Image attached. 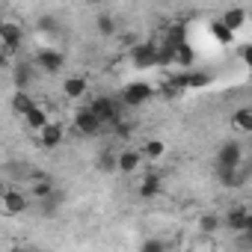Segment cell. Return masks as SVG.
Listing matches in <instances>:
<instances>
[{"label": "cell", "instance_id": "obj_1", "mask_svg": "<svg viewBox=\"0 0 252 252\" xmlns=\"http://www.w3.org/2000/svg\"><path fill=\"white\" fill-rule=\"evenodd\" d=\"M71 128H74L80 137H95V134L104 128V119H101L89 104H83V107H77V110L71 113Z\"/></svg>", "mask_w": 252, "mask_h": 252}, {"label": "cell", "instance_id": "obj_2", "mask_svg": "<svg viewBox=\"0 0 252 252\" xmlns=\"http://www.w3.org/2000/svg\"><path fill=\"white\" fill-rule=\"evenodd\" d=\"M0 208H3L6 217H21L27 208H30V196L21 190V187H12L6 184L3 193H0Z\"/></svg>", "mask_w": 252, "mask_h": 252}, {"label": "cell", "instance_id": "obj_3", "mask_svg": "<svg viewBox=\"0 0 252 252\" xmlns=\"http://www.w3.org/2000/svg\"><path fill=\"white\" fill-rule=\"evenodd\" d=\"M155 95V86L152 83H146V80H131V83H125L122 86V104L125 107H143L149 98Z\"/></svg>", "mask_w": 252, "mask_h": 252}, {"label": "cell", "instance_id": "obj_4", "mask_svg": "<svg viewBox=\"0 0 252 252\" xmlns=\"http://www.w3.org/2000/svg\"><path fill=\"white\" fill-rule=\"evenodd\" d=\"M89 107L104 119V125H116L119 119H122V98H113V95H98V98H92L89 101Z\"/></svg>", "mask_w": 252, "mask_h": 252}, {"label": "cell", "instance_id": "obj_5", "mask_svg": "<svg viewBox=\"0 0 252 252\" xmlns=\"http://www.w3.org/2000/svg\"><path fill=\"white\" fill-rule=\"evenodd\" d=\"M243 160H246V158H243V146H240L237 140H228V143L220 146V152H217V158H214V166H217V169H237Z\"/></svg>", "mask_w": 252, "mask_h": 252}, {"label": "cell", "instance_id": "obj_6", "mask_svg": "<svg viewBox=\"0 0 252 252\" xmlns=\"http://www.w3.org/2000/svg\"><path fill=\"white\" fill-rule=\"evenodd\" d=\"M131 57H134L137 68H155V65H160V45H155V42H137L134 51H131Z\"/></svg>", "mask_w": 252, "mask_h": 252}, {"label": "cell", "instance_id": "obj_7", "mask_svg": "<svg viewBox=\"0 0 252 252\" xmlns=\"http://www.w3.org/2000/svg\"><path fill=\"white\" fill-rule=\"evenodd\" d=\"M21 45H24V27L6 18L3 27H0V48H6V51H15V54H18Z\"/></svg>", "mask_w": 252, "mask_h": 252}, {"label": "cell", "instance_id": "obj_8", "mask_svg": "<svg viewBox=\"0 0 252 252\" xmlns=\"http://www.w3.org/2000/svg\"><path fill=\"white\" fill-rule=\"evenodd\" d=\"M36 65H39V71L57 74V71L65 65V54H63V51H57V48H42V51L36 54Z\"/></svg>", "mask_w": 252, "mask_h": 252}, {"label": "cell", "instance_id": "obj_9", "mask_svg": "<svg viewBox=\"0 0 252 252\" xmlns=\"http://www.w3.org/2000/svg\"><path fill=\"white\" fill-rule=\"evenodd\" d=\"M222 222H225V228H231L234 234L243 231V228H249V222H252V217H249V202H246V205L228 208V214L222 217Z\"/></svg>", "mask_w": 252, "mask_h": 252}, {"label": "cell", "instance_id": "obj_10", "mask_svg": "<svg viewBox=\"0 0 252 252\" xmlns=\"http://www.w3.org/2000/svg\"><path fill=\"white\" fill-rule=\"evenodd\" d=\"M143 160H146L143 149H125V152H119V172L122 175H134V172H140Z\"/></svg>", "mask_w": 252, "mask_h": 252}, {"label": "cell", "instance_id": "obj_11", "mask_svg": "<svg viewBox=\"0 0 252 252\" xmlns=\"http://www.w3.org/2000/svg\"><path fill=\"white\" fill-rule=\"evenodd\" d=\"M231 131H234V134H249V137H252V104L237 107V110L231 113Z\"/></svg>", "mask_w": 252, "mask_h": 252}, {"label": "cell", "instance_id": "obj_12", "mask_svg": "<svg viewBox=\"0 0 252 252\" xmlns=\"http://www.w3.org/2000/svg\"><path fill=\"white\" fill-rule=\"evenodd\" d=\"M36 68H39L36 60H33V63H24V60L15 63V65H12V80H15V86H18V89H27V86L33 83V77H36Z\"/></svg>", "mask_w": 252, "mask_h": 252}, {"label": "cell", "instance_id": "obj_13", "mask_svg": "<svg viewBox=\"0 0 252 252\" xmlns=\"http://www.w3.org/2000/svg\"><path fill=\"white\" fill-rule=\"evenodd\" d=\"M63 137H65V131H63L60 122H48L45 128L39 131V143H42L45 149H57V146L63 143Z\"/></svg>", "mask_w": 252, "mask_h": 252}, {"label": "cell", "instance_id": "obj_14", "mask_svg": "<svg viewBox=\"0 0 252 252\" xmlns=\"http://www.w3.org/2000/svg\"><path fill=\"white\" fill-rule=\"evenodd\" d=\"M160 190H163V181H160L158 172H146L143 181H140V187H137V193L143 199H155V196H160Z\"/></svg>", "mask_w": 252, "mask_h": 252}, {"label": "cell", "instance_id": "obj_15", "mask_svg": "<svg viewBox=\"0 0 252 252\" xmlns=\"http://www.w3.org/2000/svg\"><path fill=\"white\" fill-rule=\"evenodd\" d=\"M21 119H24L27 128H30V131H36V134H39V131L45 128V125L51 122V119H48V107H42V104H36V107H33L30 113H24Z\"/></svg>", "mask_w": 252, "mask_h": 252}, {"label": "cell", "instance_id": "obj_16", "mask_svg": "<svg viewBox=\"0 0 252 252\" xmlns=\"http://www.w3.org/2000/svg\"><path fill=\"white\" fill-rule=\"evenodd\" d=\"M211 36L217 39V45H222V48H225V45H231V42H234V36H237V33H234L222 18H220V21H211Z\"/></svg>", "mask_w": 252, "mask_h": 252}, {"label": "cell", "instance_id": "obj_17", "mask_svg": "<svg viewBox=\"0 0 252 252\" xmlns=\"http://www.w3.org/2000/svg\"><path fill=\"white\" fill-rule=\"evenodd\" d=\"M172 63H175V65H181V68H193V63H196V51L190 48V42H181V45H175Z\"/></svg>", "mask_w": 252, "mask_h": 252}, {"label": "cell", "instance_id": "obj_18", "mask_svg": "<svg viewBox=\"0 0 252 252\" xmlns=\"http://www.w3.org/2000/svg\"><path fill=\"white\" fill-rule=\"evenodd\" d=\"M211 80H214V77H211L208 71H193V68H190V71L181 77V86H184V89H205V86H211Z\"/></svg>", "mask_w": 252, "mask_h": 252}, {"label": "cell", "instance_id": "obj_19", "mask_svg": "<svg viewBox=\"0 0 252 252\" xmlns=\"http://www.w3.org/2000/svg\"><path fill=\"white\" fill-rule=\"evenodd\" d=\"M95 166H98L101 172H107V175L119 172V152H113V149H104V152L95 158Z\"/></svg>", "mask_w": 252, "mask_h": 252}, {"label": "cell", "instance_id": "obj_20", "mask_svg": "<svg viewBox=\"0 0 252 252\" xmlns=\"http://www.w3.org/2000/svg\"><path fill=\"white\" fill-rule=\"evenodd\" d=\"M95 30H98V36L110 39V36L119 33V24H116V18L110 12H101V15H95Z\"/></svg>", "mask_w": 252, "mask_h": 252}, {"label": "cell", "instance_id": "obj_21", "mask_svg": "<svg viewBox=\"0 0 252 252\" xmlns=\"http://www.w3.org/2000/svg\"><path fill=\"white\" fill-rule=\"evenodd\" d=\"M63 92H65V98H83L86 95V77H80V74L68 77L63 83Z\"/></svg>", "mask_w": 252, "mask_h": 252}, {"label": "cell", "instance_id": "obj_22", "mask_svg": "<svg viewBox=\"0 0 252 252\" xmlns=\"http://www.w3.org/2000/svg\"><path fill=\"white\" fill-rule=\"evenodd\" d=\"M222 21H225L234 33H240V30H243V24H246V12H243L240 6H231V9H225V12H222Z\"/></svg>", "mask_w": 252, "mask_h": 252}, {"label": "cell", "instance_id": "obj_23", "mask_svg": "<svg viewBox=\"0 0 252 252\" xmlns=\"http://www.w3.org/2000/svg\"><path fill=\"white\" fill-rule=\"evenodd\" d=\"M33 107H36V101H33L30 95H27V89H18V92L12 95V110H15L18 116H24V113H30Z\"/></svg>", "mask_w": 252, "mask_h": 252}, {"label": "cell", "instance_id": "obj_24", "mask_svg": "<svg viewBox=\"0 0 252 252\" xmlns=\"http://www.w3.org/2000/svg\"><path fill=\"white\" fill-rule=\"evenodd\" d=\"M143 155H146V160H160L166 155V143L163 140H146L143 143Z\"/></svg>", "mask_w": 252, "mask_h": 252}, {"label": "cell", "instance_id": "obj_25", "mask_svg": "<svg viewBox=\"0 0 252 252\" xmlns=\"http://www.w3.org/2000/svg\"><path fill=\"white\" fill-rule=\"evenodd\" d=\"M196 225H199V231H205V234H214V231H220V225H222V220H220L217 214H202Z\"/></svg>", "mask_w": 252, "mask_h": 252}, {"label": "cell", "instance_id": "obj_26", "mask_svg": "<svg viewBox=\"0 0 252 252\" xmlns=\"http://www.w3.org/2000/svg\"><path fill=\"white\" fill-rule=\"evenodd\" d=\"M39 30L48 33V36H57V33H60V24H57L54 15H42V18H39Z\"/></svg>", "mask_w": 252, "mask_h": 252}, {"label": "cell", "instance_id": "obj_27", "mask_svg": "<svg viewBox=\"0 0 252 252\" xmlns=\"http://www.w3.org/2000/svg\"><path fill=\"white\" fill-rule=\"evenodd\" d=\"M234 243H237V246H252V225H249V228H243V231H237Z\"/></svg>", "mask_w": 252, "mask_h": 252}, {"label": "cell", "instance_id": "obj_28", "mask_svg": "<svg viewBox=\"0 0 252 252\" xmlns=\"http://www.w3.org/2000/svg\"><path fill=\"white\" fill-rule=\"evenodd\" d=\"M240 63H243L246 71L252 74V45H243V48H240Z\"/></svg>", "mask_w": 252, "mask_h": 252}, {"label": "cell", "instance_id": "obj_29", "mask_svg": "<svg viewBox=\"0 0 252 252\" xmlns=\"http://www.w3.org/2000/svg\"><path fill=\"white\" fill-rule=\"evenodd\" d=\"M160 249H166V240H146L143 243V252H160Z\"/></svg>", "mask_w": 252, "mask_h": 252}, {"label": "cell", "instance_id": "obj_30", "mask_svg": "<svg viewBox=\"0 0 252 252\" xmlns=\"http://www.w3.org/2000/svg\"><path fill=\"white\" fill-rule=\"evenodd\" d=\"M249 217H252V202H249ZM249 225H252V222H249Z\"/></svg>", "mask_w": 252, "mask_h": 252}, {"label": "cell", "instance_id": "obj_31", "mask_svg": "<svg viewBox=\"0 0 252 252\" xmlns=\"http://www.w3.org/2000/svg\"><path fill=\"white\" fill-rule=\"evenodd\" d=\"M86 3H101V0H86Z\"/></svg>", "mask_w": 252, "mask_h": 252}, {"label": "cell", "instance_id": "obj_32", "mask_svg": "<svg viewBox=\"0 0 252 252\" xmlns=\"http://www.w3.org/2000/svg\"><path fill=\"white\" fill-rule=\"evenodd\" d=\"M249 152H252V140H249Z\"/></svg>", "mask_w": 252, "mask_h": 252}]
</instances>
